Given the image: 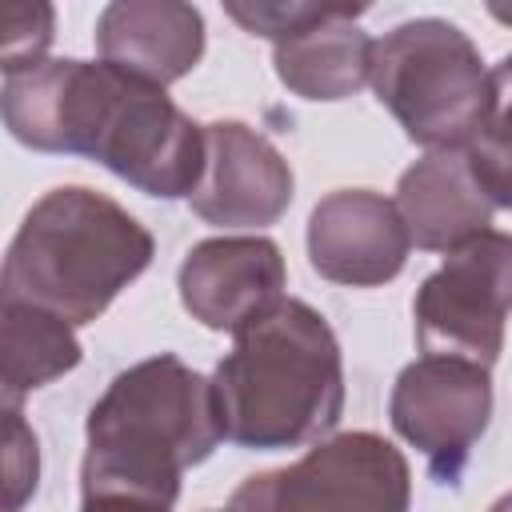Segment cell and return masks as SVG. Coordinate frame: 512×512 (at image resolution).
I'll list each match as a JSON object with an SVG mask.
<instances>
[{
	"instance_id": "1",
	"label": "cell",
	"mask_w": 512,
	"mask_h": 512,
	"mask_svg": "<svg viewBox=\"0 0 512 512\" xmlns=\"http://www.w3.org/2000/svg\"><path fill=\"white\" fill-rule=\"evenodd\" d=\"M4 124L32 152L88 156L156 200L192 196L208 136L160 84L76 56L4 76Z\"/></svg>"
},
{
	"instance_id": "2",
	"label": "cell",
	"mask_w": 512,
	"mask_h": 512,
	"mask_svg": "<svg viewBox=\"0 0 512 512\" xmlns=\"http://www.w3.org/2000/svg\"><path fill=\"white\" fill-rule=\"evenodd\" d=\"M84 496H136L176 504L180 476L224 440L216 388L180 356H148L104 388L88 412Z\"/></svg>"
},
{
	"instance_id": "3",
	"label": "cell",
	"mask_w": 512,
	"mask_h": 512,
	"mask_svg": "<svg viewBox=\"0 0 512 512\" xmlns=\"http://www.w3.org/2000/svg\"><path fill=\"white\" fill-rule=\"evenodd\" d=\"M224 440L252 452L300 448L328 436L344 412V356L332 324L284 296L236 332L212 376Z\"/></svg>"
},
{
	"instance_id": "4",
	"label": "cell",
	"mask_w": 512,
	"mask_h": 512,
	"mask_svg": "<svg viewBox=\"0 0 512 512\" xmlns=\"http://www.w3.org/2000/svg\"><path fill=\"white\" fill-rule=\"evenodd\" d=\"M156 256L152 232L96 188L44 192L20 220L4 256V304H32L92 324Z\"/></svg>"
},
{
	"instance_id": "5",
	"label": "cell",
	"mask_w": 512,
	"mask_h": 512,
	"mask_svg": "<svg viewBox=\"0 0 512 512\" xmlns=\"http://www.w3.org/2000/svg\"><path fill=\"white\" fill-rule=\"evenodd\" d=\"M376 100L428 152H464L496 108L480 48L440 16L404 20L372 44Z\"/></svg>"
},
{
	"instance_id": "6",
	"label": "cell",
	"mask_w": 512,
	"mask_h": 512,
	"mask_svg": "<svg viewBox=\"0 0 512 512\" xmlns=\"http://www.w3.org/2000/svg\"><path fill=\"white\" fill-rule=\"evenodd\" d=\"M412 468L376 432L316 440L296 464L248 476L228 512H408Z\"/></svg>"
},
{
	"instance_id": "7",
	"label": "cell",
	"mask_w": 512,
	"mask_h": 512,
	"mask_svg": "<svg viewBox=\"0 0 512 512\" xmlns=\"http://www.w3.org/2000/svg\"><path fill=\"white\" fill-rule=\"evenodd\" d=\"M512 312V232H480L452 248L416 288L412 320L424 356H452L492 368Z\"/></svg>"
},
{
	"instance_id": "8",
	"label": "cell",
	"mask_w": 512,
	"mask_h": 512,
	"mask_svg": "<svg viewBox=\"0 0 512 512\" xmlns=\"http://www.w3.org/2000/svg\"><path fill=\"white\" fill-rule=\"evenodd\" d=\"M388 420L400 440L424 452L432 476L452 484L492 420V376L468 360L420 356L396 376Z\"/></svg>"
},
{
	"instance_id": "9",
	"label": "cell",
	"mask_w": 512,
	"mask_h": 512,
	"mask_svg": "<svg viewBox=\"0 0 512 512\" xmlns=\"http://www.w3.org/2000/svg\"><path fill=\"white\" fill-rule=\"evenodd\" d=\"M180 304L212 332H244L284 300L288 268L268 236H212L180 264Z\"/></svg>"
},
{
	"instance_id": "10",
	"label": "cell",
	"mask_w": 512,
	"mask_h": 512,
	"mask_svg": "<svg viewBox=\"0 0 512 512\" xmlns=\"http://www.w3.org/2000/svg\"><path fill=\"white\" fill-rule=\"evenodd\" d=\"M208 160L196 192L188 196L192 212L212 228H268L292 204V168L268 136L244 120L204 124Z\"/></svg>"
},
{
	"instance_id": "11",
	"label": "cell",
	"mask_w": 512,
	"mask_h": 512,
	"mask_svg": "<svg viewBox=\"0 0 512 512\" xmlns=\"http://www.w3.org/2000/svg\"><path fill=\"white\" fill-rule=\"evenodd\" d=\"M412 236L396 200L372 188H336L308 216L312 268L344 288H380L408 264Z\"/></svg>"
},
{
	"instance_id": "12",
	"label": "cell",
	"mask_w": 512,
	"mask_h": 512,
	"mask_svg": "<svg viewBox=\"0 0 512 512\" xmlns=\"http://www.w3.org/2000/svg\"><path fill=\"white\" fill-rule=\"evenodd\" d=\"M96 52L120 72L168 88L200 64L204 16L184 0H112L96 20Z\"/></svg>"
},
{
	"instance_id": "13",
	"label": "cell",
	"mask_w": 512,
	"mask_h": 512,
	"mask_svg": "<svg viewBox=\"0 0 512 512\" xmlns=\"http://www.w3.org/2000/svg\"><path fill=\"white\" fill-rule=\"evenodd\" d=\"M396 208L416 248L452 252L488 232L492 200L480 192L464 152H428L396 184Z\"/></svg>"
},
{
	"instance_id": "14",
	"label": "cell",
	"mask_w": 512,
	"mask_h": 512,
	"mask_svg": "<svg viewBox=\"0 0 512 512\" xmlns=\"http://www.w3.org/2000/svg\"><path fill=\"white\" fill-rule=\"evenodd\" d=\"M364 4H324V12L272 48L280 84L300 100H344L372 76V36L356 16Z\"/></svg>"
},
{
	"instance_id": "15",
	"label": "cell",
	"mask_w": 512,
	"mask_h": 512,
	"mask_svg": "<svg viewBox=\"0 0 512 512\" xmlns=\"http://www.w3.org/2000/svg\"><path fill=\"white\" fill-rule=\"evenodd\" d=\"M4 404L20 408V400L56 376L80 364V340L68 320L32 308V304H4Z\"/></svg>"
},
{
	"instance_id": "16",
	"label": "cell",
	"mask_w": 512,
	"mask_h": 512,
	"mask_svg": "<svg viewBox=\"0 0 512 512\" xmlns=\"http://www.w3.org/2000/svg\"><path fill=\"white\" fill-rule=\"evenodd\" d=\"M464 156L480 192L492 200V208L512 212V100H496L488 124L476 132Z\"/></svg>"
},
{
	"instance_id": "17",
	"label": "cell",
	"mask_w": 512,
	"mask_h": 512,
	"mask_svg": "<svg viewBox=\"0 0 512 512\" xmlns=\"http://www.w3.org/2000/svg\"><path fill=\"white\" fill-rule=\"evenodd\" d=\"M52 28H56L52 4H36V0L32 4H8L4 8V36H0L4 76L44 64V52L52 44Z\"/></svg>"
},
{
	"instance_id": "18",
	"label": "cell",
	"mask_w": 512,
	"mask_h": 512,
	"mask_svg": "<svg viewBox=\"0 0 512 512\" xmlns=\"http://www.w3.org/2000/svg\"><path fill=\"white\" fill-rule=\"evenodd\" d=\"M4 476H8V512H20L24 500L36 492L40 476V448L36 432L24 424L20 408H8V452H4Z\"/></svg>"
},
{
	"instance_id": "19",
	"label": "cell",
	"mask_w": 512,
	"mask_h": 512,
	"mask_svg": "<svg viewBox=\"0 0 512 512\" xmlns=\"http://www.w3.org/2000/svg\"><path fill=\"white\" fill-rule=\"evenodd\" d=\"M224 12L244 28V32H252V36H268L272 44H280V40H288L296 28H304V24H312L320 12H324V4H224Z\"/></svg>"
},
{
	"instance_id": "20",
	"label": "cell",
	"mask_w": 512,
	"mask_h": 512,
	"mask_svg": "<svg viewBox=\"0 0 512 512\" xmlns=\"http://www.w3.org/2000/svg\"><path fill=\"white\" fill-rule=\"evenodd\" d=\"M80 512H172V508L156 500H136V496H84Z\"/></svg>"
},
{
	"instance_id": "21",
	"label": "cell",
	"mask_w": 512,
	"mask_h": 512,
	"mask_svg": "<svg viewBox=\"0 0 512 512\" xmlns=\"http://www.w3.org/2000/svg\"><path fill=\"white\" fill-rule=\"evenodd\" d=\"M492 92H496V100H512V56H504L492 68Z\"/></svg>"
},
{
	"instance_id": "22",
	"label": "cell",
	"mask_w": 512,
	"mask_h": 512,
	"mask_svg": "<svg viewBox=\"0 0 512 512\" xmlns=\"http://www.w3.org/2000/svg\"><path fill=\"white\" fill-rule=\"evenodd\" d=\"M488 12H492L496 20H504V24H512V8H508V4H488Z\"/></svg>"
},
{
	"instance_id": "23",
	"label": "cell",
	"mask_w": 512,
	"mask_h": 512,
	"mask_svg": "<svg viewBox=\"0 0 512 512\" xmlns=\"http://www.w3.org/2000/svg\"><path fill=\"white\" fill-rule=\"evenodd\" d=\"M488 512H512V492H504V496H500V500H496Z\"/></svg>"
}]
</instances>
